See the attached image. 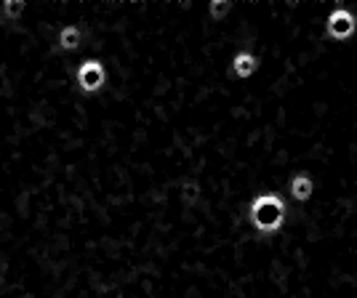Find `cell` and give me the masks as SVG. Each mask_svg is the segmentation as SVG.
Listing matches in <instances>:
<instances>
[{
	"label": "cell",
	"instance_id": "6",
	"mask_svg": "<svg viewBox=\"0 0 357 298\" xmlns=\"http://www.w3.org/2000/svg\"><path fill=\"white\" fill-rule=\"evenodd\" d=\"M27 11V3L24 0H3L0 3V19L8 22V24H16Z\"/></svg>",
	"mask_w": 357,
	"mask_h": 298
},
{
	"label": "cell",
	"instance_id": "1",
	"mask_svg": "<svg viewBox=\"0 0 357 298\" xmlns=\"http://www.w3.org/2000/svg\"><path fill=\"white\" fill-rule=\"evenodd\" d=\"M285 216V205L278 194H261L251 203V221L259 232H275Z\"/></svg>",
	"mask_w": 357,
	"mask_h": 298
},
{
	"label": "cell",
	"instance_id": "7",
	"mask_svg": "<svg viewBox=\"0 0 357 298\" xmlns=\"http://www.w3.org/2000/svg\"><path fill=\"white\" fill-rule=\"evenodd\" d=\"M83 40V32L77 30L75 24H67V27H61L59 30V48L61 51H75L77 45Z\"/></svg>",
	"mask_w": 357,
	"mask_h": 298
},
{
	"label": "cell",
	"instance_id": "2",
	"mask_svg": "<svg viewBox=\"0 0 357 298\" xmlns=\"http://www.w3.org/2000/svg\"><path fill=\"white\" fill-rule=\"evenodd\" d=\"M105 67H102V61L96 59H86L80 67H77V86L83 93H96V91L105 88Z\"/></svg>",
	"mask_w": 357,
	"mask_h": 298
},
{
	"label": "cell",
	"instance_id": "3",
	"mask_svg": "<svg viewBox=\"0 0 357 298\" xmlns=\"http://www.w3.org/2000/svg\"><path fill=\"white\" fill-rule=\"evenodd\" d=\"M355 32V16L349 14L347 8H336L333 14L328 16V35L333 38H349Z\"/></svg>",
	"mask_w": 357,
	"mask_h": 298
},
{
	"label": "cell",
	"instance_id": "8",
	"mask_svg": "<svg viewBox=\"0 0 357 298\" xmlns=\"http://www.w3.org/2000/svg\"><path fill=\"white\" fill-rule=\"evenodd\" d=\"M200 194H203V189H200L197 181L187 179L184 184H181V203H184V205H195V203L200 200Z\"/></svg>",
	"mask_w": 357,
	"mask_h": 298
},
{
	"label": "cell",
	"instance_id": "9",
	"mask_svg": "<svg viewBox=\"0 0 357 298\" xmlns=\"http://www.w3.org/2000/svg\"><path fill=\"white\" fill-rule=\"evenodd\" d=\"M229 11H232V3H227V0H211V3H208V16L213 19V22H222V19H227V16H229Z\"/></svg>",
	"mask_w": 357,
	"mask_h": 298
},
{
	"label": "cell",
	"instance_id": "4",
	"mask_svg": "<svg viewBox=\"0 0 357 298\" xmlns=\"http://www.w3.org/2000/svg\"><path fill=\"white\" fill-rule=\"evenodd\" d=\"M256 67H259V61H256V56L248 54V51H240L238 56L232 59V72L238 74V77H243V80H248V77L256 72Z\"/></svg>",
	"mask_w": 357,
	"mask_h": 298
},
{
	"label": "cell",
	"instance_id": "5",
	"mask_svg": "<svg viewBox=\"0 0 357 298\" xmlns=\"http://www.w3.org/2000/svg\"><path fill=\"white\" fill-rule=\"evenodd\" d=\"M312 189H314V184L307 173H296V176L291 179V194H294V200H298V203H307V200L312 197Z\"/></svg>",
	"mask_w": 357,
	"mask_h": 298
}]
</instances>
